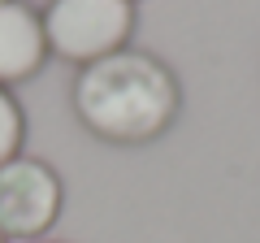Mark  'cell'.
Returning <instances> with one entry per match:
<instances>
[{"label":"cell","instance_id":"obj_2","mask_svg":"<svg viewBox=\"0 0 260 243\" xmlns=\"http://www.w3.org/2000/svg\"><path fill=\"white\" fill-rule=\"evenodd\" d=\"M130 31H135L130 0H52L44 9L48 52L74 66H91L100 56L121 52Z\"/></svg>","mask_w":260,"mask_h":243},{"label":"cell","instance_id":"obj_3","mask_svg":"<svg viewBox=\"0 0 260 243\" xmlns=\"http://www.w3.org/2000/svg\"><path fill=\"white\" fill-rule=\"evenodd\" d=\"M65 187L56 169L35 157H13L0 165V234L18 243H35L61 217Z\"/></svg>","mask_w":260,"mask_h":243},{"label":"cell","instance_id":"obj_4","mask_svg":"<svg viewBox=\"0 0 260 243\" xmlns=\"http://www.w3.org/2000/svg\"><path fill=\"white\" fill-rule=\"evenodd\" d=\"M48 61L44 18L22 0H0V87L30 78Z\"/></svg>","mask_w":260,"mask_h":243},{"label":"cell","instance_id":"obj_1","mask_svg":"<svg viewBox=\"0 0 260 243\" xmlns=\"http://www.w3.org/2000/svg\"><path fill=\"white\" fill-rule=\"evenodd\" d=\"M74 113L104 143H148L169 131L182 109V87L174 70L152 52L121 48L78 70Z\"/></svg>","mask_w":260,"mask_h":243},{"label":"cell","instance_id":"obj_8","mask_svg":"<svg viewBox=\"0 0 260 243\" xmlns=\"http://www.w3.org/2000/svg\"><path fill=\"white\" fill-rule=\"evenodd\" d=\"M130 5H135V0H130Z\"/></svg>","mask_w":260,"mask_h":243},{"label":"cell","instance_id":"obj_6","mask_svg":"<svg viewBox=\"0 0 260 243\" xmlns=\"http://www.w3.org/2000/svg\"><path fill=\"white\" fill-rule=\"evenodd\" d=\"M35 243H61V239H35Z\"/></svg>","mask_w":260,"mask_h":243},{"label":"cell","instance_id":"obj_7","mask_svg":"<svg viewBox=\"0 0 260 243\" xmlns=\"http://www.w3.org/2000/svg\"><path fill=\"white\" fill-rule=\"evenodd\" d=\"M0 243H9V239H5V234H0Z\"/></svg>","mask_w":260,"mask_h":243},{"label":"cell","instance_id":"obj_5","mask_svg":"<svg viewBox=\"0 0 260 243\" xmlns=\"http://www.w3.org/2000/svg\"><path fill=\"white\" fill-rule=\"evenodd\" d=\"M22 139H26V113L9 87H0V165L22 157Z\"/></svg>","mask_w":260,"mask_h":243}]
</instances>
